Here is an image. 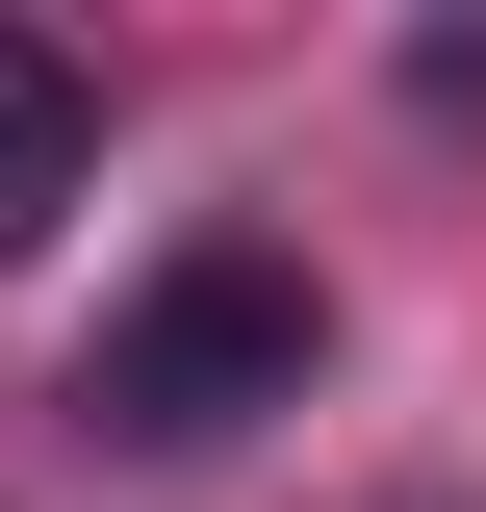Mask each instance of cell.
<instances>
[{"label": "cell", "instance_id": "cell-1", "mask_svg": "<svg viewBox=\"0 0 486 512\" xmlns=\"http://www.w3.org/2000/svg\"><path fill=\"white\" fill-rule=\"evenodd\" d=\"M307 359H333L307 256H282V231H205V256H154V282L103 308L77 410H103L128 461H205V436H256V410H307Z\"/></svg>", "mask_w": 486, "mask_h": 512}, {"label": "cell", "instance_id": "cell-2", "mask_svg": "<svg viewBox=\"0 0 486 512\" xmlns=\"http://www.w3.org/2000/svg\"><path fill=\"white\" fill-rule=\"evenodd\" d=\"M77 180H103V77H77L52 26H0V256H52Z\"/></svg>", "mask_w": 486, "mask_h": 512}]
</instances>
